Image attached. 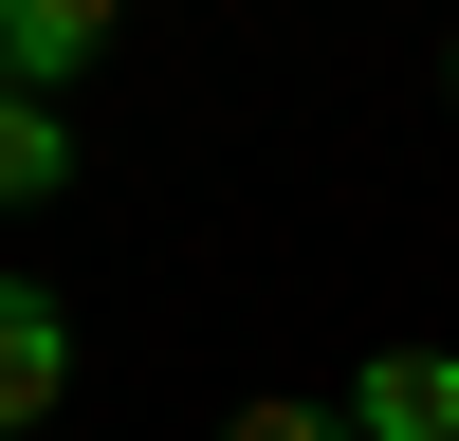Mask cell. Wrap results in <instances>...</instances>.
<instances>
[{"instance_id": "6da1fadb", "label": "cell", "mask_w": 459, "mask_h": 441, "mask_svg": "<svg viewBox=\"0 0 459 441\" xmlns=\"http://www.w3.org/2000/svg\"><path fill=\"white\" fill-rule=\"evenodd\" d=\"M331 404H350V441H459V350H423V331H404V350H368Z\"/></svg>"}, {"instance_id": "7a4b0ae2", "label": "cell", "mask_w": 459, "mask_h": 441, "mask_svg": "<svg viewBox=\"0 0 459 441\" xmlns=\"http://www.w3.org/2000/svg\"><path fill=\"white\" fill-rule=\"evenodd\" d=\"M56 404H74V313L37 276H0V441H37Z\"/></svg>"}, {"instance_id": "3957f363", "label": "cell", "mask_w": 459, "mask_h": 441, "mask_svg": "<svg viewBox=\"0 0 459 441\" xmlns=\"http://www.w3.org/2000/svg\"><path fill=\"white\" fill-rule=\"evenodd\" d=\"M110 37H129V0H0V74H19V92H56V74H92Z\"/></svg>"}, {"instance_id": "277c9868", "label": "cell", "mask_w": 459, "mask_h": 441, "mask_svg": "<svg viewBox=\"0 0 459 441\" xmlns=\"http://www.w3.org/2000/svg\"><path fill=\"white\" fill-rule=\"evenodd\" d=\"M56 184H74V110L0 74V203H56Z\"/></svg>"}, {"instance_id": "5b68a950", "label": "cell", "mask_w": 459, "mask_h": 441, "mask_svg": "<svg viewBox=\"0 0 459 441\" xmlns=\"http://www.w3.org/2000/svg\"><path fill=\"white\" fill-rule=\"evenodd\" d=\"M221 441H350V404H313V386H257V404H221Z\"/></svg>"}, {"instance_id": "8992f818", "label": "cell", "mask_w": 459, "mask_h": 441, "mask_svg": "<svg viewBox=\"0 0 459 441\" xmlns=\"http://www.w3.org/2000/svg\"><path fill=\"white\" fill-rule=\"evenodd\" d=\"M441 92H459V37H441Z\"/></svg>"}]
</instances>
